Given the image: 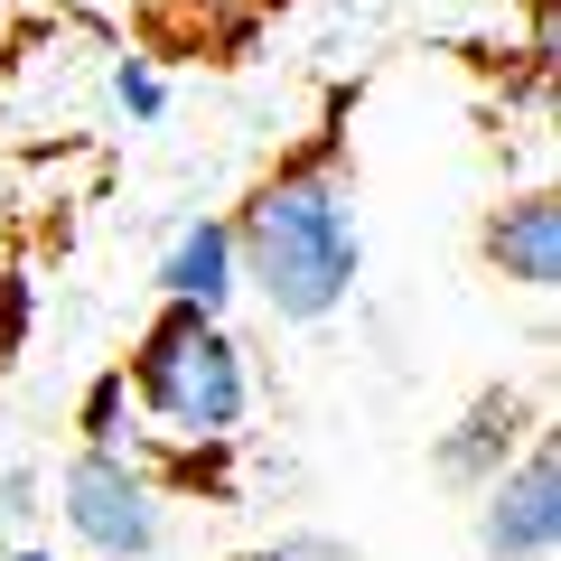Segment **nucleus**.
<instances>
[{"mask_svg":"<svg viewBox=\"0 0 561 561\" xmlns=\"http://www.w3.org/2000/svg\"><path fill=\"white\" fill-rule=\"evenodd\" d=\"M0 561H66V552H57V542H38V534H28V542H0Z\"/></svg>","mask_w":561,"mask_h":561,"instance_id":"f8f14e48","label":"nucleus"},{"mask_svg":"<svg viewBox=\"0 0 561 561\" xmlns=\"http://www.w3.org/2000/svg\"><path fill=\"white\" fill-rule=\"evenodd\" d=\"M534 431H542L534 393H515V383H478V393L449 412V431H431V478H440L449 496H478Z\"/></svg>","mask_w":561,"mask_h":561,"instance_id":"39448f33","label":"nucleus"},{"mask_svg":"<svg viewBox=\"0 0 561 561\" xmlns=\"http://www.w3.org/2000/svg\"><path fill=\"white\" fill-rule=\"evenodd\" d=\"M150 290H160L169 309H206V319H225V309L243 300L234 225H225V216H187L179 234L160 243V262H150Z\"/></svg>","mask_w":561,"mask_h":561,"instance_id":"0eeeda50","label":"nucleus"},{"mask_svg":"<svg viewBox=\"0 0 561 561\" xmlns=\"http://www.w3.org/2000/svg\"><path fill=\"white\" fill-rule=\"evenodd\" d=\"M234 272L280 328H328L365 280V216L337 169V140L280 160L272 179L243 187L234 216Z\"/></svg>","mask_w":561,"mask_h":561,"instance_id":"f257e3e1","label":"nucleus"},{"mask_svg":"<svg viewBox=\"0 0 561 561\" xmlns=\"http://www.w3.org/2000/svg\"><path fill=\"white\" fill-rule=\"evenodd\" d=\"M468 542H478V561H552L561 552V449H552V431H534L468 496Z\"/></svg>","mask_w":561,"mask_h":561,"instance_id":"20e7f679","label":"nucleus"},{"mask_svg":"<svg viewBox=\"0 0 561 561\" xmlns=\"http://www.w3.org/2000/svg\"><path fill=\"white\" fill-rule=\"evenodd\" d=\"M122 383H131V412L160 449H234L243 421H253V356L206 309L160 300L122 356Z\"/></svg>","mask_w":561,"mask_h":561,"instance_id":"f03ea898","label":"nucleus"},{"mask_svg":"<svg viewBox=\"0 0 561 561\" xmlns=\"http://www.w3.org/2000/svg\"><path fill=\"white\" fill-rule=\"evenodd\" d=\"M47 515V468L38 459H10L0 468V542H28Z\"/></svg>","mask_w":561,"mask_h":561,"instance_id":"1a4fd4ad","label":"nucleus"},{"mask_svg":"<svg viewBox=\"0 0 561 561\" xmlns=\"http://www.w3.org/2000/svg\"><path fill=\"white\" fill-rule=\"evenodd\" d=\"M113 113L122 122H160L169 113V84H160V66L140 57V47H122V57H113Z\"/></svg>","mask_w":561,"mask_h":561,"instance_id":"9d476101","label":"nucleus"},{"mask_svg":"<svg viewBox=\"0 0 561 561\" xmlns=\"http://www.w3.org/2000/svg\"><path fill=\"white\" fill-rule=\"evenodd\" d=\"M234 561H365L346 534H319V524H290V534H272V542H243Z\"/></svg>","mask_w":561,"mask_h":561,"instance_id":"9b49d317","label":"nucleus"},{"mask_svg":"<svg viewBox=\"0 0 561 561\" xmlns=\"http://www.w3.org/2000/svg\"><path fill=\"white\" fill-rule=\"evenodd\" d=\"M131 383H122V365H103L94 383L76 393V449H140V431H131Z\"/></svg>","mask_w":561,"mask_h":561,"instance_id":"6e6552de","label":"nucleus"},{"mask_svg":"<svg viewBox=\"0 0 561 561\" xmlns=\"http://www.w3.org/2000/svg\"><path fill=\"white\" fill-rule=\"evenodd\" d=\"M66 10H76V20H103V0H66Z\"/></svg>","mask_w":561,"mask_h":561,"instance_id":"4468645a","label":"nucleus"},{"mask_svg":"<svg viewBox=\"0 0 561 561\" xmlns=\"http://www.w3.org/2000/svg\"><path fill=\"white\" fill-rule=\"evenodd\" d=\"M0 272H10V206H0Z\"/></svg>","mask_w":561,"mask_h":561,"instance_id":"ddd939ff","label":"nucleus"},{"mask_svg":"<svg viewBox=\"0 0 561 561\" xmlns=\"http://www.w3.org/2000/svg\"><path fill=\"white\" fill-rule=\"evenodd\" d=\"M478 262L505 280V290H524V300H552L561 290V197L552 187L496 197L478 216Z\"/></svg>","mask_w":561,"mask_h":561,"instance_id":"423d86ee","label":"nucleus"},{"mask_svg":"<svg viewBox=\"0 0 561 561\" xmlns=\"http://www.w3.org/2000/svg\"><path fill=\"white\" fill-rule=\"evenodd\" d=\"M47 505L84 561H169L179 542V496L160 486L150 449H66Z\"/></svg>","mask_w":561,"mask_h":561,"instance_id":"7ed1b4c3","label":"nucleus"}]
</instances>
